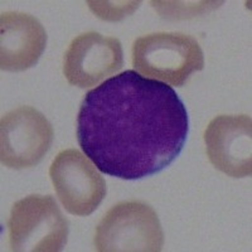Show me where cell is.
<instances>
[{
  "label": "cell",
  "instance_id": "cell-2",
  "mask_svg": "<svg viewBox=\"0 0 252 252\" xmlns=\"http://www.w3.org/2000/svg\"><path fill=\"white\" fill-rule=\"evenodd\" d=\"M132 66L144 77L181 87L204 68V55L192 35L159 32L135 40Z\"/></svg>",
  "mask_w": 252,
  "mask_h": 252
},
{
  "label": "cell",
  "instance_id": "cell-7",
  "mask_svg": "<svg viewBox=\"0 0 252 252\" xmlns=\"http://www.w3.org/2000/svg\"><path fill=\"white\" fill-rule=\"evenodd\" d=\"M124 66L123 44L118 38L86 32L72 40L63 58V75L81 89L96 86Z\"/></svg>",
  "mask_w": 252,
  "mask_h": 252
},
{
  "label": "cell",
  "instance_id": "cell-5",
  "mask_svg": "<svg viewBox=\"0 0 252 252\" xmlns=\"http://www.w3.org/2000/svg\"><path fill=\"white\" fill-rule=\"evenodd\" d=\"M56 194L71 215L86 217L94 213L106 197V182L96 165L77 149L58 153L49 168Z\"/></svg>",
  "mask_w": 252,
  "mask_h": 252
},
{
  "label": "cell",
  "instance_id": "cell-6",
  "mask_svg": "<svg viewBox=\"0 0 252 252\" xmlns=\"http://www.w3.org/2000/svg\"><path fill=\"white\" fill-rule=\"evenodd\" d=\"M0 159L10 169H27L42 161L55 131L43 114L31 106L6 112L0 123Z\"/></svg>",
  "mask_w": 252,
  "mask_h": 252
},
{
  "label": "cell",
  "instance_id": "cell-4",
  "mask_svg": "<svg viewBox=\"0 0 252 252\" xmlns=\"http://www.w3.org/2000/svg\"><path fill=\"white\" fill-rule=\"evenodd\" d=\"M9 245L15 252L62 251L68 222L51 195H28L15 202L8 220Z\"/></svg>",
  "mask_w": 252,
  "mask_h": 252
},
{
  "label": "cell",
  "instance_id": "cell-3",
  "mask_svg": "<svg viewBox=\"0 0 252 252\" xmlns=\"http://www.w3.org/2000/svg\"><path fill=\"white\" fill-rule=\"evenodd\" d=\"M94 244L100 252H159L164 232L153 207L141 201H126L115 204L103 216Z\"/></svg>",
  "mask_w": 252,
  "mask_h": 252
},
{
  "label": "cell",
  "instance_id": "cell-1",
  "mask_svg": "<svg viewBox=\"0 0 252 252\" xmlns=\"http://www.w3.org/2000/svg\"><path fill=\"white\" fill-rule=\"evenodd\" d=\"M188 111L172 86L127 69L89 91L77 115L81 149L125 181L160 173L183 152Z\"/></svg>",
  "mask_w": 252,
  "mask_h": 252
},
{
  "label": "cell",
  "instance_id": "cell-8",
  "mask_svg": "<svg viewBox=\"0 0 252 252\" xmlns=\"http://www.w3.org/2000/svg\"><path fill=\"white\" fill-rule=\"evenodd\" d=\"M209 161L231 178L252 174V119L250 115H220L204 131Z\"/></svg>",
  "mask_w": 252,
  "mask_h": 252
},
{
  "label": "cell",
  "instance_id": "cell-10",
  "mask_svg": "<svg viewBox=\"0 0 252 252\" xmlns=\"http://www.w3.org/2000/svg\"><path fill=\"white\" fill-rule=\"evenodd\" d=\"M153 6L159 14L165 19L179 20L194 18L195 15H201L203 13L213 10L220 3L217 1H193V3H184V1H152Z\"/></svg>",
  "mask_w": 252,
  "mask_h": 252
},
{
  "label": "cell",
  "instance_id": "cell-9",
  "mask_svg": "<svg viewBox=\"0 0 252 252\" xmlns=\"http://www.w3.org/2000/svg\"><path fill=\"white\" fill-rule=\"evenodd\" d=\"M47 46V33L39 20L20 12L0 15V68L20 72L34 67Z\"/></svg>",
  "mask_w": 252,
  "mask_h": 252
},
{
  "label": "cell",
  "instance_id": "cell-11",
  "mask_svg": "<svg viewBox=\"0 0 252 252\" xmlns=\"http://www.w3.org/2000/svg\"><path fill=\"white\" fill-rule=\"evenodd\" d=\"M90 9L94 14L97 15L100 19L121 20L139 8L140 1H87Z\"/></svg>",
  "mask_w": 252,
  "mask_h": 252
}]
</instances>
